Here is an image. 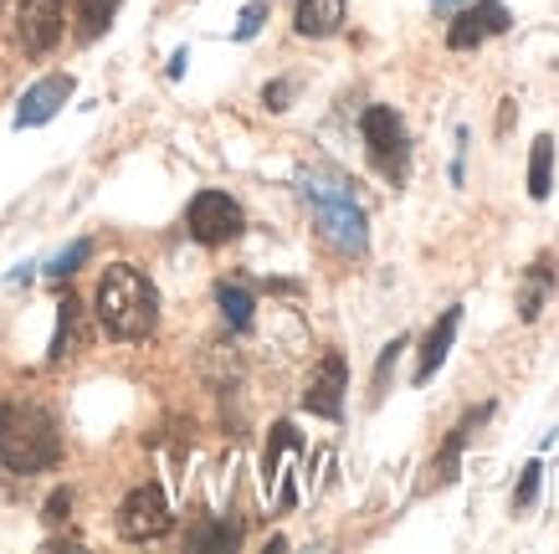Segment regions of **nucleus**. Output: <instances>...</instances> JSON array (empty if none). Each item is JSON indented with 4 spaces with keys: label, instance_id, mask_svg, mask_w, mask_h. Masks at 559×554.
<instances>
[{
    "label": "nucleus",
    "instance_id": "f257e3e1",
    "mask_svg": "<svg viewBox=\"0 0 559 554\" xmlns=\"http://www.w3.org/2000/svg\"><path fill=\"white\" fill-rule=\"evenodd\" d=\"M93 314L114 339L134 344V339H150L154 323H159V293L134 262H114L103 268L98 293H93Z\"/></svg>",
    "mask_w": 559,
    "mask_h": 554
},
{
    "label": "nucleus",
    "instance_id": "f03ea898",
    "mask_svg": "<svg viewBox=\"0 0 559 554\" xmlns=\"http://www.w3.org/2000/svg\"><path fill=\"white\" fill-rule=\"evenodd\" d=\"M57 457H62V432H57L47 405H32V401L0 405V462L5 468L32 478V472L57 468Z\"/></svg>",
    "mask_w": 559,
    "mask_h": 554
},
{
    "label": "nucleus",
    "instance_id": "7ed1b4c3",
    "mask_svg": "<svg viewBox=\"0 0 559 554\" xmlns=\"http://www.w3.org/2000/svg\"><path fill=\"white\" fill-rule=\"evenodd\" d=\"M304 201L313 211V226L319 236L344 257H359L370 247V221H365V205L355 201V190L340 180V175H308L304 180Z\"/></svg>",
    "mask_w": 559,
    "mask_h": 554
},
{
    "label": "nucleus",
    "instance_id": "20e7f679",
    "mask_svg": "<svg viewBox=\"0 0 559 554\" xmlns=\"http://www.w3.org/2000/svg\"><path fill=\"white\" fill-rule=\"evenodd\" d=\"M359 134H365V154H370V165L380 169L390 185L406 180V169H411L406 118L395 114V108H385V103H374V108H365V118H359Z\"/></svg>",
    "mask_w": 559,
    "mask_h": 554
},
{
    "label": "nucleus",
    "instance_id": "39448f33",
    "mask_svg": "<svg viewBox=\"0 0 559 554\" xmlns=\"http://www.w3.org/2000/svg\"><path fill=\"white\" fill-rule=\"evenodd\" d=\"M186 226L201 247H226V241H237L247 232V211L226 190H201L186 211Z\"/></svg>",
    "mask_w": 559,
    "mask_h": 554
},
{
    "label": "nucleus",
    "instance_id": "423d86ee",
    "mask_svg": "<svg viewBox=\"0 0 559 554\" xmlns=\"http://www.w3.org/2000/svg\"><path fill=\"white\" fill-rule=\"evenodd\" d=\"M170 498L159 493L154 483L134 487L129 498L119 504V539H129V544H150V539H165L170 534Z\"/></svg>",
    "mask_w": 559,
    "mask_h": 554
},
{
    "label": "nucleus",
    "instance_id": "0eeeda50",
    "mask_svg": "<svg viewBox=\"0 0 559 554\" xmlns=\"http://www.w3.org/2000/svg\"><path fill=\"white\" fill-rule=\"evenodd\" d=\"M304 452V441L293 432L288 421H277L267 437V452H262V487H267L272 508H293L298 504V487H293V462Z\"/></svg>",
    "mask_w": 559,
    "mask_h": 554
},
{
    "label": "nucleus",
    "instance_id": "6e6552de",
    "mask_svg": "<svg viewBox=\"0 0 559 554\" xmlns=\"http://www.w3.org/2000/svg\"><path fill=\"white\" fill-rule=\"evenodd\" d=\"M513 26L509 5L503 0H473V5H462L452 26H447V47L452 51H477L488 36H503Z\"/></svg>",
    "mask_w": 559,
    "mask_h": 554
},
{
    "label": "nucleus",
    "instance_id": "1a4fd4ad",
    "mask_svg": "<svg viewBox=\"0 0 559 554\" xmlns=\"http://www.w3.org/2000/svg\"><path fill=\"white\" fill-rule=\"evenodd\" d=\"M492 416V405H477V411H467V416L447 432V441H441V452L426 462V478H421V493H441V487L457 483L462 472V452H467V441H473V432L483 426V421Z\"/></svg>",
    "mask_w": 559,
    "mask_h": 554
},
{
    "label": "nucleus",
    "instance_id": "9d476101",
    "mask_svg": "<svg viewBox=\"0 0 559 554\" xmlns=\"http://www.w3.org/2000/svg\"><path fill=\"white\" fill-rule=\"evenodd\" d=\"M344 390H349V365H344L340 350H329L319 359V369L308 375V390H304V411L323 421H340L344 416Z\"/></svg>",
    "mask_w": 559,
    "mask_h": 554
},
{
    "label": "nucleus",
    "instance_id": "9b49d317",
    "mask_svg": "<svg viewBox=\"0 0 559 554\" xmlns=\"http://www.w3.org/2000/svg\"><path fill=\"white\" fill-rule=\"evenodd\" d=\"M62 21H68V0H21V16H16L21 47L32 57H47L62 42Z\"/></svg>",
    "mask_w": 559,
    "mask_h": 554
},
{
    "label": "nucleus",
    "instance_id": "f8f14e48",
    "mask_svg": "<svg viewBox=\"0 0 559 554\" xmlns=\"http://www.w3.org/2000/svg\"><path fill=\"white\" fill-rule=\"evenodd\" d=\"M68 98H72L68 72H51V78L32 83L26 93H21V103H16V129H41V123H51V118L62 114V103Z\"/></svg>",
    "mask_w": 559,
    "mask_h": 554
},
{
    "label": "nucleus",
    "instance_id": "ddd939ff",
    "mask_svg": "<svg viewBox=\"0 0 559 554\" xmlns=\"http://www.w3.org/2000/svg\"><path fill=\"white\" fill-rule=\"evenodd\" d=\"M457 329H462V303H452V308H447V314L431 323V334L421 339V359H416V375H411L416 386H426V380H431V375L447 365V350H452Z\"/></svg>",
    "mask_w": 559,
    "mask_h": 554
},
{
    "label": "nucleus",
    "instance_id": "4468645a",
    "mask_svg": "<svg viewBox=\"0 0 559 554\" xmlns=\"http://www.w3.org/2000/svg\"><path fill=\"white\" fill-rule=\"evenodd\" d=\"M555 283H559V272H555V257L544 252V257H534L524 268V283H519V319L524 323H534L549 308V298H555Z\"/></svg>",
    "mask_w": 559,
    "mask_h": 554
},
{
    "label": "nucleus",
    "instance_id": "2eb2a0df",
    "mask_svg": "<svg viewBox=\"0 0 559 554\" xmlns=\"http://www.w3.org/2000/svg\"><path fill=\"white\" fill-rule=\"evenodd\" d=\"M344 16H349V0H298V11H293V32L323 42V36L340 32Z\"/></svg>",
    "mask_w": 559,
    "mask_h": 554
},
{
    "label": "nucleus",
    "instance_id": "dca6fc26",
    "mask_svg": "<svg viewBox=\"0 0 559 554\" xmlns=\"http://www.w3.org/2000/svg\"><path fill=\"white\" fill-rule=\"evenodd\" d=\"M216 303H221V319H226V329H231V334H247V329H252V319H257L252 287L221 283V287H216Z\"/></svg>",
    "mask_w": 559,
    "mask_h": 554
},
{
    "label": "nucleus",
    "instance_id": "f3484780",
    "mask_svg": "<svg viewBox=\"0 0 559 554\" xmlns=\"http://www.w3.org/2000/svg\"><path fill=\"white\" fill-rule=\"evenodd\" d=\"M549 175H555V139L539 134L528 150V196L534 201H549Z\"/></svg>",
    "mask_w": 559,
    "mask_h": 554
},
{
    "label": "nucleus",
    "instance_id": "a211bd4d",
    "mask_svg": "<svg viewBox=\"0 0 559 554\" xmlns=\"http://www.w3.org/2000/svg\"><path fill=\"white\" fill-rule=\"evenodd\" d=\"M119 5L123 0H83V5H78V36H83V42H98V36L114 26Z\"/></svg>",
    "mask_w": 559,
    "mask_h": 554
},
{
    "label": "nucleus",
    "instance_id": "6ab92c4d",
    "mask_svg": "<svg viewBox=\"0 0 559 554\" xmlns=\"http://www.w3.org/2000/svg\"><path fill=\"white\" fill-rule=\"evenodd\" d=\"M72 344H78V298H62L57 303V334H51L47 359L51 365H62V359L72 354Z\"/></svg>",
    "mask_w": 559,
    "mask_h": 554
},
{
    "label": "nucleus",
    "instance_id": "aec40b11",
    "mask_svg": "<svg viewBox=\"0 0 559 554\" xmlns=\"http://www.w3.org/2000/svg\"><path fill=\"white\" fill-rule=\"evenodd\" d=\"M241 544V529L237 523H201L190 534V550H237Z\"/></svg>",
    "mask_w": 559,
    "mask_h": 554
},
{
    "label": "nucleus",
    "instance_id": "412c9836",
    "mask_svg": "<svg viewBox=\"0 0 559 554\" xmlns=\"http://www.w3.org/2000/svg\"><path fill=\"white\" fill-rule=\"evenodd\" d=\"M87 257H93V241L83 236V241H72V247H68L62 257H51V262H47V278H72V272L83 268Z\"/></svg>",
    "mask_w": 559,
    "mask_h": 554
},
{
    "label": "nucleus",
    "instance_id": "4be33fe9",
    "mask_svg": "<svg viewBox=\"0 0 559 554\" xmlns=\"http://www.w3.org/2000/svg\"><path fill=\"white\" fill-rule=\"evenodd\" d=\"M539 478H544V462L534 457L524 468V478H519V487H513V508H534V498H539Z\"/></svg>",
    "mask_w": 559,
    "mask_h": 554
},
{
    "label": "nucleus",
    "instance_id": "5701e85b",
    "mask_svg": "<svg viewBox=\"0 0 559 554\" xmlns=\"http://www.w3.org/2000/svg\"><path fill=\"white\" fill-rule=\"evenodd\" d=\"M262 21H267V0H252L247 11H241V26H237V42H252L262 32Z\"/></svg>",
    "mask_w": 559,
    "mask_h": 554
},
{
    "label": "nucleus",
    "instance_id": "b1692460",
    "mask_svg": "<svg viewBox=\"0 0 559 554\" xmlns=\"http://www.w3.org/2000/svg\"><path fill=\"white\" fill-rule=\"evenodd\" d=\"M41 519L47 523H68L72 519V487H57L47 498V508H41Z\"/></svg>",
    "mask_w": 559,
    "mask_h": 554
},
{
    "label": "nucleus",
    "instance_id": "393cba45",
    "mask_svg": "<svg viewBox=\"0 0 559 554\" xmlns=\"http://www.w3.org/2000/svg\"><path fill=\"white\" fill-rule=\"evenodd\" d=\"M401 350H406V339H390V344H385L380 365H374V396L385 390V380H390V369H395V359H401Z\"/></svg>",
    "mask_w": 559,
    "mask_h": 554
},
{
    "label": "nucleus",
    "instance_id": "a878e982",
    "mask_svg": "<svg viewBox=\"0 0 559 554\" xmlns=\"http://www.w3.org/2000/svg\"><path fill=\"white\" fill-rule=\"evenodd\" d=\"M288 98H293V83H288V78H277V83L262 87V103H267L272 114H283V108H288Z\"/></svg>",
    "mask_w": 559,
    "mask_h": 554
}]
</instances>
